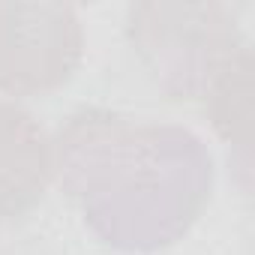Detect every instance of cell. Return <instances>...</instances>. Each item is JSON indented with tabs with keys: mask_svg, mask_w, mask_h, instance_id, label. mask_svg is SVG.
Instances as JSON below:
<instances>
[{
	"mask_svg": "<svg viewBox=\"0 0 255 255\" xmlns=\"http://www.w3.org/2000/svg\"><path fill=\"white\" fill-rule=\"evenodd\" d=\"M51 150L54 186L84 228L123 255L180 243L213 198V153L180 123L81 105L51 132Z\"/></svg>",
	"mask_w": 255,
	"mask_h": 255,
	"instance_id": "6da1fadb",
	"label": "cell"
},
{
	"mask_svg": "<svg viewBox=\"0 0 255 255\" xmlns=\"http://www.w3.org/2000/svg\"><path fill=\"white\" fill-rule=\"evenodd\" d=\"M135 66L165 102H201L210 81L246 45L237 6L144 0L123 15Z\"/></svg>",
	"mask_w": 255,
	"mask_h": 255,
	"instance_id": "7a4b0ae2",
	"label": "cell"
},
{
	"mask_svg": "<svg viewBox=\"0 0 255 255\" xmlns=\"http://www.w3.org/2000/svg\"><path fill=\"white\" fill-rule=\"evenodd\" d=\"M84 24L69 3H0V93L36 99L72 81Z\"/></svg>",
	"mask_w": 255,
	"mask_h": 255,
	"instance_id": "3957f363",
	"label": "cell"
},
{
	"mask_svg": "<svg viewBox=\"0 0 255 255\" xmlns=\"http://www.w3.org/2000/svg\"><path fill=\"white\" fill-rule=\"evenodd\" d=\"M51 186V132L18 102L0 99V225L39 207Z\"/></svg>",
	"mask_w": 255,
	"mask_h": 255,
	"instance_id": "277c9868",
	"label": "cell"
},
{
	"mask_svg": "<svg viewBox=\"0 0 255 255\" xmlns=\"http://www.w3.org/2000/svg\"><path fill=\"white\" fill-rule=\"evenodd\" d=\"M213 132L231 147L249 156L252 144V51L249 42L222 66L198 102Z\"/></svg>",
	"mask_w": 255,
	"mask_h": 255,
	"instance_id": "5b68a950",
	"label": "cell"
}]
</instances>
